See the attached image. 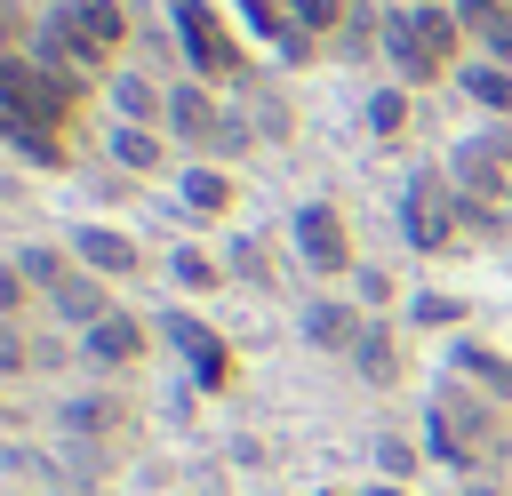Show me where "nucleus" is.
I'll return each instance as SVG.
<instances>
[{"mask_svg":"<svg viewBox=\"0 0 512 496\" xmlns=\"http://www.w3.org/2000/svg\"><path fill=\"white\" fill-rule=\"evenodd\" d=\"M288 24H296V32H320V40H328V32L344 24V0H288Z\"/></svg>","mask_w":512,"mask_h":496,"instance_id":"nucleus-17","label":"nucleus"},{"mask_svg":"<svg viewBox=\"0 0 512 496\" xmlns=\"http://www.w3.org/2000/svg\"><path fill=\"white\" fill-rule=\"evenodd\" d=\"M376 456H384V480H400V488L416 480V448H408V440H384Z\"/></svg>","mask_w":512,"mask_h":496,"instance_id":"nucleus-20","label":"nucleus"},{"mask_svg":"<svg viewBox=\"0 0 512 496\" xmlns=\"http://www.w3.org/2000/svg\"><path fill=\"white\" fill-rule=\"evenodd\" d=\"M112 152H120V168H160V136L152 128H120Z\"/></svg>","mask_w":512,"mask_h":496,"instance_id":"nucleus-18","label":"nucleus"},{"mask_svg":"<svg viewBox=\"0 0 512 496\" xmlns=\"http://www.w3.org/2000/svg\"><path fill=\"white\" fill-rule=\"evenodd\" d=\"M304 336L352 360V352H360V336H368V320H360V304H344V296H320V304L304 312Z\"/></svg>","mask_w":512,"mask_h":496,"instance_id":"nucleus-9","label":"nucleus"},{"mask_svg":"<svg viewBox=\"0 0 512 496\" xmlns=\"http://www.w3.org/2000/svg\"><path fill=\"white\" fill-rule=\"evenodd\" d=\"M64 432H72V448L128 440V432H136V400H120V392H104V400H64Z\"/></svg>","mask_w":512,"mask_h":496,"instance_id":"nucleus-7","label":"nucleus"},{"mask_svg":"<svg viewBox=\"0 0 512 496\" xmlns=\"http://www.w3.org/2000/svg\"><path fill=\"white\" fill-rule=\"evenodd\" d=\"M56 24H64L96 64H112V56L128 48V8H120V0H64V8H56Z\"/></svg>","mask_w":512,"mask_h":496,"instance_id":"nucleus-6","label":"nucleus"},{"mask_svg":"<svg viewBox=\"0 0 512 496\" xmlns=\"http://www.w3.org/2000/svg\"><path fill=\"white\" fill-rule=\"evenodd\" d=\"M400 216H408V240H416L424 256H440V248L456 240V192H448V176H440V168H424V176L408 184Z\"/></svg>","mask_w":512,"mask_h":496,"instance_id":"nucleus-4","label":"nucleus"},{"mask_svg":"<svg viewBox=\"0 0 512 496\" xmlns=\"http://www.w3.org/2000/svg\"><path fill=\"white\" fill-rule=\"evenodd\" d=\"M168 344H176L184 360H200L208 392H232V352H216V336H208L200 320H168Z\"/></svg>","mask_w":512,"mask_h":496,"instance_id":"nucleus-11","label":"nucleus"},{"mask_svg":"<svg viewBox=\"0 0 512 496\" xmlns=\"http://www.w3.org/2000/svg\"><path fill=\"white\" fill-rule=\"evenodd\" d=\"M368 120H376L384 136H400V128H408V96H400V88H392V96H376V104H368Z\"/></svg>","mask_w":512,"mask_h":496,"instance_id":"nucleus-19","label":"nucleus"},{"mask_svg":"<svg viewBox=\"0 0 512 496\" xmlns=\"http://www.w3.org/2000/svg\"><path fill=\"white\" fill-rule=\"evenodd\" d=\"M320 496H336V488H320Z\"/></svg>","mask_w":512,"mask_h":496,"instance_id":"nucleus-26","label":"nucleus"},{"mask_svg":"<svg viewBox=\"0 0 512 496\" xmlns=\"http://www.w3.org/2000/svg\"><path fill=\"white\" fill-rule=\"evenodd\" d=\"M80 352H88V368H104V376H128V368L152 352V328H144L136 312H104V320L80 336Z\"/></svg>","mask_w":512,"mask_h":496,"instance_id":"nucleus-5","label":"nucleus"},{"mask_svg":"<svg viewBox=\"0 0 512 496\" xmlns=\"http://www.w3.org/2000/svg\"><path fill=\"white\" fill-rule=\"evenodd\" d=\"M176 280H184V288H216L224 272H216L208 256H192V248H184V256H176Z\"/></svg>","mask_w":512,"mask_h":496,"instance_id":"nucleus-21","label":"nucleus"},{"mask_svg":"<svg viewBox=\"0 0 512 496\" xmlns=\"http://www.w3.org/2000/svg\"><path fill=\"white\" fill-rule=\"evenodd\" d=\"M352 360H360V376H368V384H392V376H400V344L384 336V320H368V336H360V352H352Z\"/></svg>","mask_w":512,"mask_h":496,"instance_id":"nucleus-14","label":"nucleus"},{"mask_svg":"<svg viewBox=\"0 0 512 496\" xmlns=\"http://www.w3.org/2000/svg\"><path fill=\"white\" fill-rule=\"evenodd\" d=\"M104 312H112V304H104V288H96V280H80V272H72V280L56 288V320H72L80 336H88V328H96Z\"/></svg>","mask_w":512,"mask_h":496,"instance_id":"nucleus-13","label":"nucleus"},{"mask_svg":"<svg viewBox=\"0 0 512 496\" xmlns=\"http://www.w3.org/2000/svg\"><path fill=\"white\" fill-rule=\"evenodd\" d=\"M384 56L400 64V80H448V64L464 56V16L456 8H440V0H416V8H400L392 24H384Z\"/></svg>","mask_w":512,"mask_h":496,"instance_id":"nucleus-2","label":"nucleus"},{"mask_svg":"<svg viewBox=\"0 0 512 496\" xmlns=\"http://www.w3.org/2000/svg\"><path fill=\"white\" fill-rule=\"evenodd\" d=\"M504 448H512L504 400H488L480 384L448 376V384L432 392V456H440L448 472H464V480H488V472L504 464Z\"/></svg>","mask_w":512,"mask_h":496,"instance_id":"nucleus-1","label":"nucleus"},{"mask_svg":"<svg viewBox=\"0 0 512 496\" xmlns=\"http://www.w3.org/2000/svg\"><path fill=\"white\" fill-rule=\"evenodd\" d=\"M120 112H136V120H152V112H160V96H152L144 80H120Z\"/></svg>","mask_w":512,"mask_h":496,"instance_id":"nucleus-23","label":"nucleus"},{"mask_svg":"<svg viewBox=\"0 0 512 496\" xmlns=\"http://www.w3.org/2000/svg\"><path fill=\"white\" fill-rule=\"evenodd\" d=\"M456 16H464L472 32H488L496 16H512V0H456Z\"/></svg>","mask_w":512,"mask_h":496,"instance_id":"nucleus-22","label":"nucleus"},{"mask_svg":"<svg viewBox=\"0 0 512 496\" xmlns=\"http://www.w3.org/2000/svg\"><path fill=\"white\" fill-rule=\"evenodd\" d=\"M176 32H184V48H192V72L200 80H240L248 64H240V40L216 24V8L208 0H176Z\"/></svg>","mask_w":512,"mask_h":496,"instance_id":"nucleus-3","label":"nucleus"},{"mask_svg":"<svg viewBox=\"0 0 512 496\" xmlns=\"http://www.w3.org/2000/svg\"><path fill=\"white\" fill-rule=\"evenodd\" d=\"M456 80H464V88H472L488 112H504V120H512V64H464Z\"/></svg>","mask_w":512,"mask_h":496,"instance_id":"nucleus-15","label":"nucleus"},{"mask_svg":"<svg viewBox=\"0 0 512 496\" xmlns=\"http://www.w3.org/2000/svg\"><path fill=\"white\" fill-rule=\"evenodd\" d=\"M456 496H496V488H488V480H464V488H456Z\"/></svg>","mask_w":512,"mask_h":496,"instance_id":"nucleus-25","label":"nucleus"},{"mask_svg":"<svg viewBox=\"0 0 512 496\" xmlns=\"http://www.w3.org/2000/svg\"><path fill=\"white\" fill-rule=\"evenodd\" d=\"M184 200H192L200 216H224V208H232V176H224V168H192V176H184Z\"/></svg>","mask_w":512,"mask_h":496,"instance_id":"nucleus-16","label":"nucleus"},{"mask_svg":"<svg viewBox=\"0 0 512 496\" xmlns=\"http://www.w3.org/2000/svg\"><path fill=\"white\" fill-rule=\"evenodd\" d=\"M72 248H80V256H88V264H96L104 280L136 272V240H120V232H96V224H88V232H72Z\"/></svg>","mask_w":512,"mask_h":496,"instance_id":"nucleus-12","label":"nucleus"},{"mask_svg":"<svg viewBox=\"0 0 512 496\" xmlns=\"http://www.w3.org/2000/svg\"><path fill=\"white\" fill-rule=\"evenodd\" d=\"M368 496H408V488H400V480H376V488H368Z\"/></svg>","mask_w":512,"mask_h":496,"instance_id":"nucleus-24","label":"nucleus"},{"mask_svg":"<svg viewBox=\"0 0 512 496\" xmlns=\"http://www.w3.org/2000/svg\"><path fill=\"white\" fill-rule=\"evenodd\" d=\"M296 240H304V264L312 272H352V232L336 208H304L296 216Z\"/></svg>","mask_w":512,"mask_h":496,"instance_id":"nucleus-8","label":"nucleus"},{"mask_svg":"<svg viewBox=\"0 0 512 496\" xmlns=\"http://www.w3.org/2000/svg\"><path fill=\"white\" fill-rule=\"evenodd\" d=\"M168 128H176V136H192V144H232V136H224L232 120H216L208 88H176V96H168Z\"/></svg>","mask_w":512,"mask_h":496,"instance_id":"nucleus-10","label":"nucleus"}]
</instances>
